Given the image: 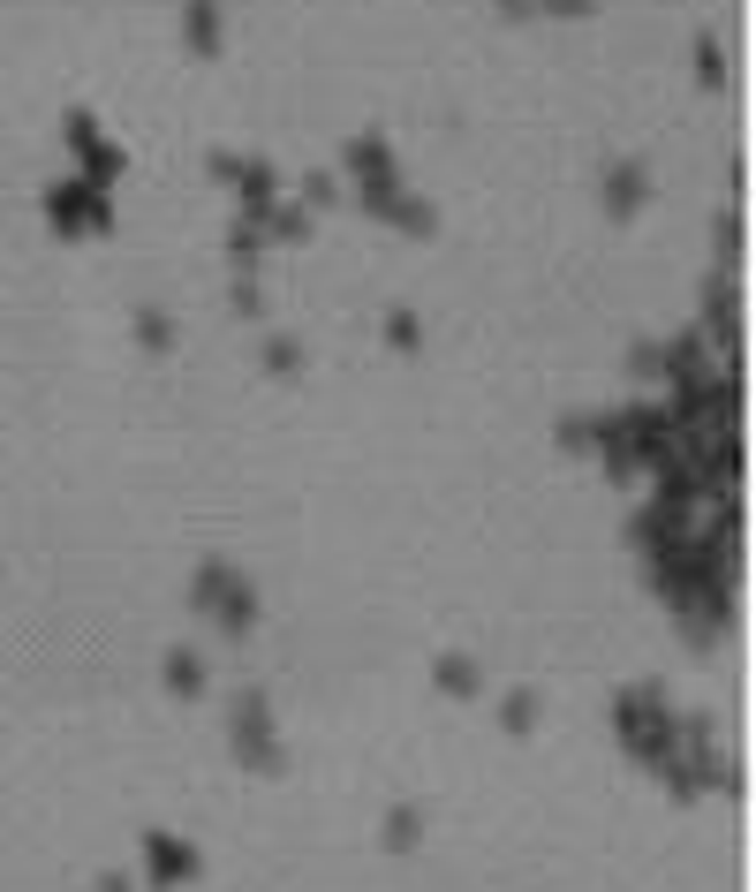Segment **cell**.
Masks as SVG:
<instances>
[{
	"instance_id": "6da1fadb",
	"label": "cell",
	"mask_w": 756,
	"mask_h": 892,
	"mask_svg": "<svg viewBox=\"0 0 756 892\" xmlns=\"http://www.w3.org/2000/svg\"><path fill=\"white\" fill-rule=\"evenodd\" d=\"M189 46H220V8H212V0H189Z\"/></svg>"
}]
</instances>
